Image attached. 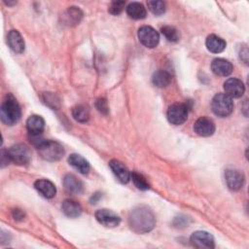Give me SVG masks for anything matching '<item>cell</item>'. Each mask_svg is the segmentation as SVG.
I'll return each mask as SVG.
<instances>
[{"instance_id":"cell-1","label":"cell","mask_w":249,"mask_h":249,"mask_svg":"<svg viewBox=\"0 0 249 249\" xmlns=\"http://www.w3.org/2000/svg\"><path fill=\"white\" fill-rule=\"evenodd\" d=\"M128 224L134 232L146 233L155 228L156 217L154 212L148 206L140 205L130 211Z\"/></svg>"},{"instance_id":"cell-2","label":"cell","mask_w":249,"mask_h":249,"mask_svg":"<svg viewBox=\"0 0 249 249\" xmlns=\"http://www.w3.org/2000/svg\"><path fill=\"white\" fill-rule=\"evenodd\" d=\"M20 114V107L17 99L9 93L4 98L0 108V118L2 123L7 125H13L18 122Z\"/></svg>"},{"instance_id":"cell-3","label":"cell","mask_w":249,"mask_h":249,"mask_svg":"<svg viewBox=\"0 0 249 249\" xmlns=\"http://www.w3.org/2000/svg\"><path fill=\"white\" fill-rule=\"evenodd\" d=\"M36 147L41 158L49 161L58 160L64 155V149L62 145L56 141L40 139L36 143Z\"/></svg>"},{"instance_id":"cell-4","label":"cell","mask_w":249,"mask_h":249,"mask_svg":"<svg viewBox=\"0 0 249 249\" xmlns=\"http://www.w3.org/2000/svg\"><path fill=\"white\" fill-rule=\"evenodd\" d=\"M211 109L218 117H228L233 110L232 98L228 96L226 93H217L211 101Z\"/></svg>"},{"instance_id":"cell-5","label":"cell","mask_w":249,"mask_h":249,"mask_svg":"<svg viewBox=\"0 0 249 249\" xmlns=\"http://www.w3.org/2000/svg\"><path fill=\"white\" fill-rule=\"evenodd\" d=\"M7 152L10 160L18 165L27 164L31 160V153L24 144L13 145L7 150Z\"/></svg>"},{"instance_id":"cell-6","label":"cell","mask_w":249,"mask_h":249,"mask_svg":"<svg viewBox=\"0 0 249 249\" xmlns=\"http://www.w3.org/2000/svg\"><path fill=\"white\" fill-rule=\"evenodd\" d=\"M188 118V106L184 103H173L168 107L167 119L175 125L184 124Z\"/></svg>"},{"instance_id":"cell-7","label":"cell","mask_w":249,"mask_h":249,"mask_svg":"<svg viewBox=\"0 0 249 249\" xmlns=\"http://www.w3.org/2000/svg\"><path fill=\"white\" fill-rule=\"evenodd\" d=\"M138 39L140 43L147 48H155L159 44L160 35L159 33L151 26H142L138 30Z\"/></svg>"},{"instance_id":"cell-8","label":"cell","mask_w":249,"mask_h":249,"mask_svg":"<svg viewBox=\"0 0 249 249\" xmlns=\"http://www.w3.org/2000/svg\"><path fill=\"white\" fill-rule=\"evenodd\" d=\"M192 245L199 249H212L215 247L214 237L207 231H195L190 238Z\"/></svg>"},{"instance_id":"cell-9","label":"cell","mask_w":249,"mask_h":249,"mask_svg":"<svg viewBox=\"0 0 249 249\" xmlns=\"http://www.w3.org/2000/svg\"><path fill=\"white\" fill-rule=\"evenodd\" d=\"M94 216L99 224L107 228L117 227L121 223L120 216L110 209H106V208L99 209L95 212Z\"/></svg>"},{"instance_id":"cell-10","label":"cell","mask_w":249,"mask_h":249,"mask_svg":"<svg viewBox=\"0 0 249 249\" xmlns=\"http://www.w3.org/2000/svg\"><path fill=\"white\" fill-rule=\"evenodd\" d=\"M224 90L231 98H238L243 95L245 87L241 80L237 78H230L224 83Z\"/></svg>"},{"instance_id":"cell-11","label":"cell","mask_w":249,"mask_h":249,"mask_svg":"<svg viewBox=\"0 0 249 249\" xmlns=\"http://www.w3.org/2000/svg\"><path fill=\"white\" fill-rule=\"evenodd\" d=\"M225 180L231 191H238L244 184V175L236 169H227L225 172Z\"/></svg>"},{"instance_id":"cell-12","label":"cell","mask_w":249,"mask_h":249,"mask_svg":"<svg viewBox=\"0 0 249 249\" xmlns=\"http://www.w3.org/2000/svg\"><path fill=\"white\" fill-rule=\"evenodd\" d=\"M194 130L195 132L203 137L210 136L215 131V124L212 120L206 117H201L197 119L194 124Z\"/></svg>"},{"instance_id":"cell-13","label":"cell","mask_w":249,"mask_h":249,"mask_svg":"<svg viewBox=\"0 0 249 249\" xmlns=\"http://www.w3.org/2000/svg\"><path fill=\"white\" fill-rule=\"evenodd\" d=\"M109 166L112 170V172L114 173V175L117 177V179L123 183V184H126L129 179H130V173L127 169V167L120 160H112L109 162Z\"/></svg>"},{"instance_id":"cell-14","label":"cell","mask_w":249,"mask_h":249,"mask_svg":"<svg viewBox=\"0 0 249 249\" xmlns=\"http://www.w3.org/2000/svg\"><path fill=\"white\" fill-rule=\"evenodd\" d=\"M26 127L32 136H38L44 130L45 121L41 116L32 115L26 121Z\"/></svg>"},{"instance_id":"cell-15","label":"cell","mask_w":249,"mask_h":249,"mask_svg":"<svg viewBox=\"0 0 249 249\" xmlns=\"http://www.w3.org/2000/svg\"><path fill=\"white\" fill-rule=\"evenodd\" d=\"M7 43L12 51L20 53L24 51V41L18 30H11L7 35Z\"/></svg>"},{"instance_id":"cell-16","label":"cell","mask_w":249,"mask_h":249,"mask_svg":"<svg viewBox=\"0 0 249 249\" xmlns=\"http://www.w3.org/2000/svg\"><path fill=\"white\" fill-rule=\"evenodd\" d=\"M83 18V12L77 7H69L62 14V20L64 24L68 26H74L79 24Z\"/></svg>"},{"instance_id":"cell-17","label":"cell","mask_w":249,"mask_h":249,"mask_svg":"<svg viewBox=\"0 0 249 249\" xmlns=\"http://www.w3.org/2000/svg\"><path fill=\"white\" fill-rule=\"evenodd\" d=\"M35 189L46 198H52L56 194L55 186L47 179H39L34 183Z\"/></svg>"},{"instance_id":"cell-18","label":"cell","mask_w":249,"mask_h":249,"mask_svg":"<svg viewBox=\"0 0 249 249\" xmlns=\"http://www.w3.org/2000/svg\"><path fill=\"white\" fill-rule=\"evenodd\" d=\"M211 70L218 76H228L232 71V65L227 59L215 58L211 63Z\"/></svg>"},{"instance_id":"cell-19","label":"cell","mask_w":249,"mask_h":249,"mask_svg":"<svg viewBox=\"0 0 249 249\" xmlns=\"http://www.w3.org/2000/svg\"><path fill=\"white\" fill-rule=\"evenodd\" d=\"M63 186L67 192L75 195L83 193V183L73 174H66L63 178Z\"/></svg>"},{"instance_id":"cell-20","label":"cell","mask_w":249,"mask_h":249,"mask_svg":"<svg viewBox=\"0 0 249 249\" xmlns=\"http://www.w3.org/2000/svg\"><path fill=\"white\" fill-rule=\"evenodd\" d=\"M68 162L82 174H87L89 171V164L88 160L78 154H71L68 157Z\"/></svg>"},{"instance_id":"cell-21","label":"cell","mask_w":249,"mask_h":249,"mask_svg":"<svg viewBox=\"0 0 249 249\" xmlns=\"http://www.w3.org/2000/svg\"><path fill=\"white\" fill-rule=\"evenodd\" d=\"M205 45L207 50L214 53H222L226 49V42L215 34H211L206 38Z\"/></svg>"},{"instance_id":"cell-22","label":"cell","mask_w":249,"mask_h":249,"mask_svg":"<svg viewBox=\"0 0 249 249\" xmlns=\"http://www.w3.org/2000/svg\"><path fill=\"white\" fill-rule=\"evenodd\" d=\"M62 212L69 218H77L82 213L81 205L73 199H65L61 205Z\"/></svg>"},{"instance_id":"cell-23","label":"cell","mask_w":249,"mask_h":249,"mask_svg":"<svg viewBox=\"0 0 249 249\" xmlns=\"http://www.w3.org/2000/svg\"><path fill=\"white\" fill-rule=\"evenodd\" d=\"M126 14L133 19H142L146 17L145 7L138 2H132L126 6Z\"/></svg>"},{"instance_id":"cell-24","label":"cell","mask_w":249,"mask_h":249,"mask_svg":"<svg viewBox=\"0 0 249 249\" xmlns=\"http://www.w3.org/2000/svg\"><path fill=\"white\" fill-rule=\"evenodd\" d=\"M152 82L158 88H165L171 82V75L165 70H159L154 73Z\"/></svg>"},{"instance_id":"cell-25","label":"cell","mask_w":249,"mask_h":249,"mask_svg":"<svg viewBox=\"0 0 249 249\" xmlns=\"http://www.w3.org/2000/svg\"><path fill=\"white\" fill-rule=\"evenodd\" d=\"M73 118L79 123H86L89 119V112L87 106L77 105L72 110Z\"/></svg>"},{"instance_id":"cell-26","label":"cell","mask_w":249,"mask_h":249,"mask_svg":"<svg viewBox=\"0 0 249 249\" xmlns=\"http://www.w3.org/2000/svg\"><path fill=\"white\" fill-rule=\"evenodd\" d=\"M130 178L132 179V182L137 189H139L141 191H147L150 189L149 183L141 174H139L137 172H132L130 174Z\"/></svg>"},{"instance_id":"cell-27","label":"cell","mask_w":249,"mask_h":249,"mask_svg":"<svg viewBox=\"0 0 249 249\" xmlns=\"http://www.w3.org/2000/svg\"><path fill=\"white\" fill-rule=\"evenodd\" d=\"M162 35L170 42H177L180 38V35H179V32L178 30L173 27V26H170V25H165L163 27H161L160 29Z\"/></svg>"},{"instance_id":"cell-28","label":"cell","mask_w":249,"mask_h":249,"mask_svg":"<svg viewBox=\"0 0 249 249\" xmlns=\"http://www.w3.org/2000/svg\"><path fill=\"white\" fill-rule=\"evenodd\" d=\"M149 10L156 16L162 15L165 12V4L163 1L160 0H153L147 2Z\"/></svg>"},{"instance_id":"cell-29","label":"cell","mask_w":249,"mask_h":249,"mask_svg":"<svg viewBox=\"0 0 249 249\" xmlns=\"http://www.w3.org/2000/svg\"><path fill=\"white\" fill-rule=\"evenodd\" d=\"M43 100H44V102H45L47 105H49L50 107H52V108H53V109L56 108V107H58V105H59V100H58V98H56L55 94H53V93H52V92H45V93H44Z\"/></svg>"},{"instance_id":"cell-30","label":"cell","mask_w":249,"mask_h":249,"mask_svg":"<svg viewBox=\"0 0 249 249\" xmlns=\"http://www.w3.org/2000/svg\"><path fill=\"white\" fill-rule=\"evenodd\" d=\"M124 6V1H113L109 6V13L112 15H119L123 12Z\"/></svg>"},{"instance_id":"cell-31","label":"cell","mask_w":249,"mask_h":249,"mask_svg":"<svg viewBox=\"0 0 249 249\" xmlns=\"http://www.w3.org/2000/svg\"><path fill=\"white\" fill-rule=\"evenodd\" d=\"M96 108L99 112H101L102 114H107L108 111H109V108H108V104H107V101L105 98H99L97 99L96 103Z\"/></svg>"},{"instance_id":"cell-32","label":"cell","mask_w":249,"mask_h":249,"mask_svg":"<svg viewBox=\"0 0 249 249\" xmlns=\"http://www.w3.org/2000/svg\"><path fill=\"white\" fill-rule=\"evenodd\" d=\"M173 224L177 227V228H182V227H186L189 225V218L187 216H179L176 217Z\"/></svg>"},{"instance_id":"cell-33","label":"cell","mask_w":249,"mask_h":249,"mask_svg":"<svg viewBox=\"0 0 249 249\" xmlns=\"http://www.w3.org/2000/svg\"><path fill=\"white\" fill-rule=\"evenodd\" d=\"M13 216L15 218V220H22L24 217V214L21 210L19 209H15L13 212Z\"/></svg>"},{"instance_id":"cell-34","label":"cell","mask_w":249,"mask_h":249,"mask_svg":"<svg viewBox=\"0 0 249 249\" xmlns=\"http://www.w3.org/2000/svg\"><path fill=\"white\" fill-rule=\"evenodd\" d=\"M100 197H101V195H100L99 193H96V194H94V195L91 196L90 202H91V203H96V201H97Z\"/></svg>"}]
</instances>
